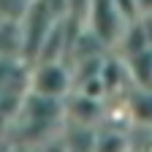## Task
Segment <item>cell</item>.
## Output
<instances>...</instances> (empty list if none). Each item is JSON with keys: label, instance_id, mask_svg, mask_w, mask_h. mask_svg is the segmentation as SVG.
<instances>
[{"label": "cell", "instance_id": "cell-1", "mask_svg": "<svg viewBox=\"0 0 152 152\" xmlns=\"http://www.w3.org/2000/svg\"><path fill=\"white\" fill-rule=\"evenodd\" d=\"M27 92L52 101H65L73 92V71L68 63H35L27 73Z\"/></svg>", "mask_w": 152, "mask_h": 152}, {"label": "cell", "instance_id": "cell-2", "mask_svg": "<svg viewBox=\"0 0 152 152\" xmlns=\"http://www.w3.org/2000/svg\"><path fill=\"white\" fill-rule=\"evenodd\" d=\"M128 25L130 22L120 14L114 0H92L90 3V11H87V19H84V30L92 38H98L106 49H114L120 44V38H122Z\"/></svg>", "mask_w": 152, "mask_h": 152}, {"label": "cell", "instance_id": "cell-3", "mask_svg": "<svg viewBox=\"0 0 152 152\" xmlns=\"http://www.w3.org/2000/svg\"><path fill=\"white\" fill-rule=\"evenodd\" d=\"M106 120V106L98 98H90V95L73 90L65 98V122L71 125H90L98 128V122Z\"/></svg>", "mask_w": 152, "mask_h": 152}, {"label": "cell", "instance_id": "cell-4", "mask_svg": "<svg viewBox=\"0 0 152 152\" xmlns=\"http://www.w3.org/2000/svg\"><path fill=\"white\" fill-rule=\"evenodd\" d=\"M125 117H128V125L152 128V90L130 87L125 92Z\"/></svg>", "mask_w": 152, "mask_h": 152}, {"label": "cell", "instance_id": "cell-5", "mask_svg": "<svg viewBox=\"0 0 152 152\" xmlns=\"http://www.w3.org/2000/svg\"><path fill=\"white\" fill-rule=\"evenodd\" d=\"M130 128H98L95 133V152H130Z\"/></svg>", "mask_w": 152, "mask_h": 152}, {"label": "cell", "instance_id": "cell-6", "mask_svg": "<svg viewBox=\"0 0 152 152\" xmlns=\"http://www.w3.org/2000/svg\"><path fill=\"white\" fill-rule=\"evenodd\" d=\"M128 65V76L133 87H141V90H152V49L130 57V60H125Z\"/></svg>", "mask_w": 152, "mask_h": 152}, {"label": "cell", "instance_id": "cell-7", "mask_svg": "<svg viewBox=\"0 0 152 152\" xmlns=\"http://www.w3.org/2000/svg\"><path fill=\"white\" fill-rule=\"evenodd\" d=\"M117 3V8H120V14L128 19V22H139V6H136V0H114Z\"/></svg>", "mask_w": 152, "mask_h": 152}]
</instances>
